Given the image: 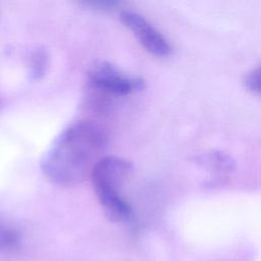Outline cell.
<instances>
[{"label": "cell", "instance_id": "6da1fadb", "mask_svg": "<svg viewBox=\"0 0 261 261\" xmlns=\"http://www.w3.org/2000/svg\"><path fill=\"white\" fill-rule=\"evenodd\" d=\"M106 141L105 133L96 123L75 121L62 130L44 155L42 172L56 186H75L91 176Z\"/></svg>", "mask_w": 261, "mask_h": 261}, {"label": "cell", "instance_id": "277c9868", "mask_svg": "<svg viewBox=\"0 0 261 261\" xmlns=\"http://www.w3.org/2000/svg\"><path fill=\"white\" fill-rule=\"evenodd\" d=\"M120 19L148 52L156 56L169 54L171 48L166 39L142 15L124 10L120 13Z\"/></svg>", "mask_w": 261, "mask_h": 261}, {"label": "cell", "instance_id": "7a4b0ae2", "mask_svg": "<svg viewBox=\"0 0 261 261\" xmlns=\"http://www.w3.org/2000/svg\"><path fill=\"white\" fill-rule=\"evenodd\" d=\"M133 171L130 162L116 156L101 158L91 173L93 188L106 217L113 222L129 218L130 205L121 197L119 190Z\"/></svg>", "mask_w": 261, "mask_h": 261}, {"label": "cell", "instance_id": "3957f363", "mask_svg": "<svg viewBox=\"0 0 261 261\" xmlns=\"http://www.w3.org/2000/svg\"><path fill=\"white\" fill-rule=\"evenodd\" d=\"M89 82L99 91L114 96L127 95L144 86L141 79L128 76L106 61H99L92 66L89 71Z\"/></svg>", "mask_w": 261, "mask_h": 261}, {"label": "cell", "instance_id": "52a82bcc", "mask_svg": "<svg viewBox=\"0 0 261 261\" xmlns=\"http://www.w3.org/2000/svg\"><path fill=\"white\" fill-rule=\"evenodd\" d=\"M245 85L251 91L261 93V67H258L247 74Z\"/></svg>", "mask_w": 261, "mask_h": 261}, {"label": "cell", "instance_id": "5b68a950", "mask_svg": "<svg viewBox=\"0 0 261 261\" xmlns=\"http://www.w3.org/2000/svg\"><path fill=\"white\" fill-rule=\"evenodd\" d=\"M48 64V56L44 49H36L31 56V74L35 80L41 79Z\"/></svg>", "mask_w": 261, "mask_h": 261}, {"label": "cell", "instance_id": "ba28073f", "mask_svg": "<svg viewBox=\"0 0 261 261\" xmlns=\"http://www.w3.org/2000/svg\"><path fill=\"white\" fill-rule=\"evenodd\" d=\"M86 5H90L92 7H98V8H112L117 4V2L114 1H88L85 2Z\"/></svg>", "mask_w": 261, "mask_h": 261}, {"label": "cell", "instance_id": "8992f818", "mask_svg": "<svg viewBox=\"0 0 261 261\" xmlns=\"http://www.w3.org/2000/svg\"><path fill=\"white\" fill-rule=\"evenodd\" d=\"M20 236L14 228L0 223V250L10 251L15 249L19 244Z\"/></svg>", "mask_w": 261, "mask_h": 261}]
</instances>
